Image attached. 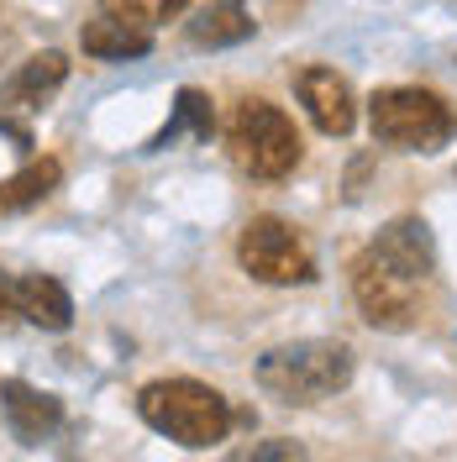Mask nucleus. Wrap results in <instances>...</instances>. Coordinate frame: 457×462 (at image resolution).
I'll list each match as a JSON object with an SVG mask.
<instances>
[{
	"instance_id": "nucleus-4",
	"label": "nucleus",
	"mask_w": 457,
	"mask_h": 462,
	"mask_svg": "<svg viewBox=\"0 0 457 462\" xmlns=\"http://www.w3.org/2000/svg\"><path fill=\"white\" fill-rule=\"evenodd\" d=\"M368 126H373V143L400 147V152H421V158L442 152L457 137L452 106L436 89H421V85L378 89L368 100Z\"/></svg>"
},
{
	"instance_id": "nucleus-15",
	"label": "nucleus",
	"mask_w": 457,
	"mask_h": 462,
	"mask_svg": "<svg viewBox=\"0 0 457 462\" xmlns=\"http://www.w3.org/2000/svg\"><path fill=\"white\" fill-rule=\"evenodd\" d=\"M184 5L190 0H100V11L106 16H121V22H137V27H163L173 16H184Z\"/></svg>"
},
{
	"instance_id": "nucleus-2",
	"label": "nucleus",
	"mask_w": 457,
	"mask_h": 462,
	"mask_svg": "<svg viewBox=\"0 0 457 462\" xmlns=\"http://www.w3.org/2000/svg\"><path fill=\"white\" fill-rule=\"evenodd\" d=\"M137 415L158 436H169L190 452H205V447H221L231 436V404L221 389H210L201 378H153L137 389Z\"/></svg>"
},
{
	"instance_id": "nucleus-13",
	"label": "nucleus",
	"mask_w": 457,
	"mask_h": 462,
	"mask_svg": "<svg viewBox=\"0 0 457 462\" xmlns=\"http://www.w3.org/2000/svg\"><path fill=\"white\" fill-rule=\"evenodd\" d=\"M58 179H63V163H58V158H32L22 173H11V179L0 184V216H16V210L42 205L58 189Z\"/></svg>"
},
{
	"instance_id": "nucleus-3",
	"label": "nucleus",
	"mask_w": 457,
	"mask_h": 462,
	"mask_svg": "<svg viewBox=\"0 0 457 462\" xmlns=\"http://www.w3.org/2000/svg\"><path fill=\"white\" fill-rule=\"evenodd\" d=\"M352 346L347 342H326V337H311V342H284V346H268L257 357V389L274 394L284 404H321L331 394H342L352 383Z\"/></svg>"
},
{
	"instance_id": "nucleus-8",
	"label": "nucleus",
	"mask_w": 457,
	"mask_h": 462,
	"mask_svg": "<svg viewBox=\"0 0 457 462\" xmlns=\"http://www.w3.org/2000/svg\"><path fill=\"white\" fill-rule=\"evenodd\" d=\"M0 410H5V426H11V436L22 447H37V441H48L63 426V400L32 389L22 378H5L0 383Z\"/></svg>"
},
{
	"instance_id": "nucleus-10",
	"label": "nucleus",
	"mask_w": 457,
	"mask_h": 462,
	"mask_svg": "<svg viewBox=\"0 0 457 462\" xmlns=\"http://www.w3.org/2000/svg\"><path fill=\"white\" fill-rule=\"evenodd\" d=\"M16 316L42 326V331H69L74 326V300L53 273H22L16 279Z\"/></svg>"
},
{
	"instance_id": "nucleus-7",
	"label": "nucleus",
	"mask_w": 457,
	"mask_h": 462,
	"mask_svg": "<svg viewBox=\"0 0 457 462\" xmlns=\"http://www.w3.org/2000/svg\"><path fill=\"white\" fill-rule=\"evenodd\" d=\"M294 95H300V106H305L315 132L347 137V132L358 126V95H352V85H347L337 69H326V63L300 69V74H294Z\"/></svg>"
},
{
	"instance_id": "nucleus-14",
	"label": "nucleus",
	"mask_w": 457,
	"mask_h": 462,
	"mask_svg": "<svg viewBox=\"0 0 457 462\" xmlns=\"http://www.w3.org/2000/svg\"><path fill=\"white\" fill-rule=\"evenodd\" d=\"M201 137V143H210V132H216V111H210V95H201V89H179V100H173V116L163 121V132L147 143V152H163V147H173L179 137Z\"/></svg>"
},
{
	"instance_id": "nucleus-6",
	"label": "nucleus",
	"mask_w": 457,
	"mask_h": 462,
	"mask_svg": "<svg viewBox=\"0 0 457 462\" xmlns=\"http://www.w3.org/2000/svg\"><path fill=\"white\" fill-rule=\"evenodd\" d=\"M237 263L242 273H253L257 284L274 289H294V284H315V253L300 231L279 221V216H253L242 236H237Z\"/></svg>"
},
{
	"instance_id": "nucleus-11",
	"label": "nucleus",
	"mask_w": 457,
	"mask_h": 462,
	"mask_svg": "<svg viewBox=\"0 0 457 462\" xmlns=\"http://www.w3.org/2000/svg\"><path fill=\"white\" fill-rule=\"evenodd\" d=\"M79 48L89 58H106V63H126V58L153 53V32L137 27V22H121V16H100V22H85Z\"/></svg>"
},
{
	"instance_id": "nucleus-17",
	"label": "nucleus",
	"mask_w": 457,
	"mask_h": 462,
	"mask_svg": "<svg viewBox=\"0 0 457 462\" xmlns=\"http://www.w3.org/2000/svg\"><path fill=\"white\" fill-rule=\"evenodd\" d=\"M11 320H16V273L0 268V326H11Z\"/></svg>"
},
{
	"instance_id": "nucleus-12",
	"label": "nucleus",
	"mask_w": 457,
	"mask_h": 462,
	"mask_svg": "<svg viewBox=\"0 0 457 462\" xmlns=\"http://www.w3.org/2000/svg\"><path fill=\"white\" fill-rule=\"evenodd\" d=\"M253 32H257L253 11L237 5V0H221V5H205L201 16L190 22V42H195V48H237V42H247Z\"/></svg>"
},
{
	"instance_id": "nucleus-5",
	"label": "nucleus",
	"mask_w": 457,
	"mask_h": 462,
	"mask_svg": "<svg viewBox=\"0 0 457 462\" xmlns=\"http://www.w3.org/2000/svg\"><path fill=\"white\" fill-rule=\"evenodd\" d=\"M227 147H231V163L242 173H253V179H289L305 158V143H300L294 121L274 100H242L227 126Z\"/></svg>"
},
{
	"instance_id": "nucleus-1",
	"label": "nucleus",
	"mask_w": 457,
	"mask_h": 462,
	"mask_svg": "<svg viewBox=\"0 0 457 462\" xmlns=\"http://www.w3.org/2000/svg\"><path fill=\"white\" fill-rule=\"evenodd\" d=\"M436 284V242L421 216H400L352 258V300L373 331H410Z\"/></svg>"
},
{
	"instance_id": "nucleus-16",
	"label": "nucleus",
	"mask_w": 457,
	"mask_h": 462,
	"mask_svg": "<svg viewBox=\"0 0 457 462\" xmlns=\"http://www.w3.org/2000/svg\"><path fill=\"white\" fill-rule=\"evenodd\" d=\"M242 462H268V457H305V447L300 441H263V447H247V452H237Z\"/></svg>"
},
{
	"instance_id": "nucleus-9",
	"label": "nucleus",
	"mask_w": 457,
	"mask_h": 462,
	"mask_svg": "<svg viewBox=\"0 0 457 462\" xmlns=\"http://www.w3.org/2000/svg\"><path fill=\"white\" fill-rule=\"evenodd\" d=\"M63 79H69V58L58 53V48L32 53L27 63H16V74L0 85V111H22V116L42 111L58 89H63Z\"/></svg>"
}]
</instances>
